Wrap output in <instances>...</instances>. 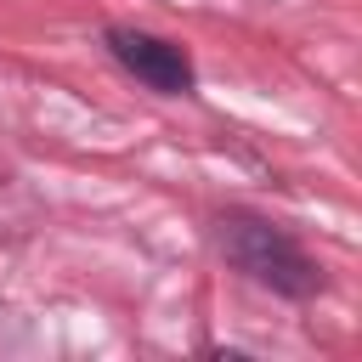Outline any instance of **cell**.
<instances>
[{"mask_svg": "<svg viewBox=\"0 0 362 362\" xmlns=\"http://www.w3.org/2000/svg\"><path fill=\"white\" fill-rule=\"evenodd\" d=\"M221 255H226L243 277H255L260 288H272V294L311 300V294L322 288L317 260H311L283 226H272V221H260V215H221Z\"/></svg>", "mask_w": 362, "mask_h": 362, "instance_id": "1", "label": "cell"}, {"mask_svg": "<svg viewBox=\"0 0 362 362\" xmlns=\"http://www.w3.org/2000/svg\"><path fill=\"white\" fill-rule=\"evenodd\" d=\"M107 51L124 74H136L147 90L158 96H187L192 90V62L181 45L158 40V34H136V28H107Z\"/></svg>", "mask_w": 362, "mask_h": 362, "instance_id": "2", "label": "cell"}]
</instances>
